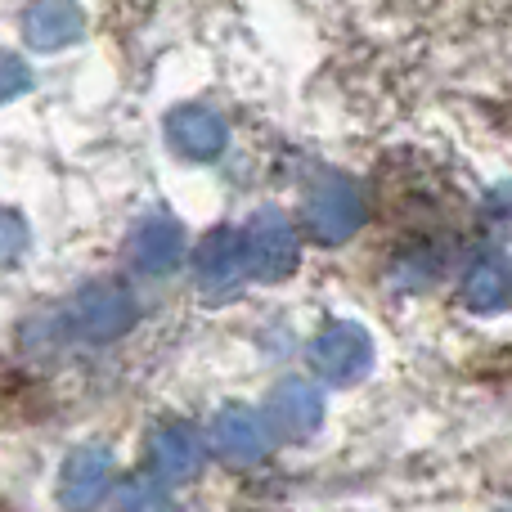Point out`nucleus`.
Here are the masks:
<instances>
[]
</instances>
